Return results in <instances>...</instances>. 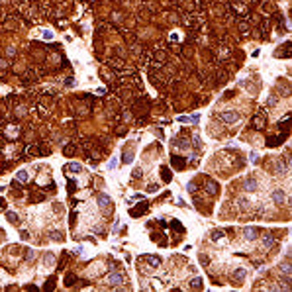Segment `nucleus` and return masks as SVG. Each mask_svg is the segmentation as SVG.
<instances>
[{
	"label": "nucleus",
	"mask_w": 292,
	"mask_h": 292,
	"mask_svg": "<svg viewBox=\"0 0 292 292\" xmlns=\"http://www.w3.org/2000/svg\"><path fill=\"white\" fill-rule=\"evenodd\" d=\"M222 237H224V231H220V229L212 231V241H218V239H222Z\"/></svg>",
	"instance_id": "nucleus-22"
},
{
	"label": "nucleus",
	"mask_w": 292,
	"mask_h": 292,
	"mask_svg": "<svg viewBox=\"0 0 292 292\" xmlns=\"http://www.w3.org/2000/svg\"><path fill=\"white\" fill-rule=\"evenodd\" d=\"M173 145H174V147H178V149H188L190 147V141H188V137H177V139L173 141Z\"/></svg>",
	"instance_id": "nucleus-3"
},
{
	"label": "nucleus",
	"mask_w": 292,
	"mask_h": 292,
	"mask_svg": "<svg viewBox=\"0 0 292 292\" xmlns=\"http://www.w3.org/2000/svg\"><path fill=\"white\" fill-rule=\"evenodd\" d=\"M192 286L194 288H200V286H202V278H198V277L192 278Z\"/></svg>",
	"instance_id": "nucleus-29"
},
{
	"label": "nucleus",
	"mask_w": 292,
	"mask_h": 292,
	"mask_svg": "<svg viewBox=\"0 0 292 292\" xmlns=\"http://www.w3.org/2000/svg\"><path fill=\"white\" fill-rule=\"evenodd\" d=\"M206 190H208V194L214 196L216 192H218V184H216L214 181H210V178H206Z\"/></svg>",
	"instance_id": "nucleus-9"
},
{
	"label": "nucleus",
	"mask_w": 292,
	"mask_h": 292,
	"mask_svg": "<svg viewBox=\"0 0 292 292\" xmlns=\"http://www.w3.org/2000/svg\"><path fill=\"white\" fill-rule=\"evenodd\" d=\"M43 261H45V265H53V263H55V257H53V253H47Z\"/></svg>",
	"instance_id": "nucleus-26"
},
{
	"label": "nucleus",
	"mask_w": 292,
	"mask_h": 292,
	"mask_svg": "<svg viewBox=\"0 0 292 292\" xmlns=\"http://www.w3.org/2000/svg\"><path fill=\"white\" fill-rule=\"evenodd\" d=\"M49 235H51L53 241H61V239H63V233H59V231H51Z\"/></svg>",
	"instance_id": "nucleus-25"
},
{
	"label": "nucleus",
	"mask_w": 292,
	"mask_h": 292,
	"mask_svg": "<svg viewBox=\"0 0 292 292\" xmlns=\"http://www.w3.org/2000/svg\"><path fill=\"white\" fill-rule=\"evenodd\" d=\"M6 218H8V222H10V224H20V216L14 214V212H8Z\"/></svg>",
	"instance_id": "nucleus-12"
},
{
	"label": "nucleus",
	"mask_w": 292,
	"mask_h": 292,
	"mask_svg": "<svg viewBox=\"0 0 292 292\" xmlns=\"http://www.w3.org/2000/svg\"><path fill=\"white\" fill-rule=\"evenodd\" d=\"M75 282V277H67V284H73Z\"/></svg>",
	"instance_id": "nucleus-42"
},
{
	"label": "nucleus",
	"mask_w": 292,
	"mask_h": 292,
	"mask_svg": "<svg viewBox=\"0 0 292 292\" xmlns=\"http://www.w3.org/2000/svg\"><path fill=\"white\" fill-rule=\"evenodd\" d=\"M33 257H35V253H33V251H28V253H26V259H33Z\"/></svg>",
	"instance_id": "nucleus-40"
},
{
	"label": "nucleus",
	"mask_w": 292,
	"mask_h": 292,
	"mask_svg": "<svg viewBox=\"0 0 292 292\" xmlns=\"http://www.w3.org/2000/svg\"><path fill=\"white\" fill-rule=\"evenodd\" d=\"M186 188H188L190 192H194V190H196V182H188V184H186Z\"/></svg>",
	"instance_id": "nucleus-35"
},
{
	"label": "nucleus",
	"mask_w": 292,
	"mask_h": 292,
	"mask_svg": "<svg viewBox=\"0 0 292 292\" xmlns=\"http://www.w3.org/2000/svg\"><path fill=\"white\" fill-rule=\"evenodd\" d=\"M108 63H110V67H114V69H120V67L124 65V61H122V59H118V57H114V59H110Z\"/></svg>",
	"instance_id": "nucleus-17"
},
{
	"label": "nucleus",
	"mask_w": 292,
	"mask_h": 292,
	"mask_svg": "<svg viewBox=\"0 0 292 292\" xmlns=\"http://www.w3.org/2000/svg\"><path fill=\"white\" fill-rule=\"evenodd\" d=\"M155 57H157L159 61H165V57H167V55H165V51H157V53H155Z\"/></svg>",
	"instance_id": "nucleus-31"
},
{
	"label": "nucleus",
	"mask_w": 292,
	"mask_h": 292,
	"mask_svg": "<svg viewBox=\"0 0 292 292\" xmlns=\"http://www.w3.org/2000/svg\"><path fill=\"white\" fill-rule=\"evenodd\" d=\"M274 171H277V174H284V165H282V161H274Z\"/></svg>",
	"instance_id": "nucleus-15"
},
{
	"label": "nucleus",
	"mask_w": 292,
	"mask_h": 292,
	"mask_svg": "<svg viewBox=\"0 0 292 292\" xmlns=\"http://www.w3.org/2000/svg\"><path fill=\"white\" fill-rule=\"evenodd\" d=\"M284 200H286V194H284V190H282V188H274V190H273V202H274V204H278V206H280Z\"/></svg>",
	"instance_id": "nucleus-2"
},
{
	"label": "nucleus",
	"mask_w": 292,
	"mask_h": 292,
	"mask_svg": "<svg viewBox=\"0 0 292 292\" xmlns=\"http://www.w3.org/2000/svg\"><path fill=\"white\" fill-rule=\"evenodd\" d=\"M108 282H110V284H122L124 282V274L122 273H112V274H108Z\"/></svg>",
	"instance_id": "nucleus-4"
},
{
	"label": "nucleus",
	"mask_w": 292,
	"mask_h": 292,
	"mask_svg": "<svg viewBox=\"0 0 292 292\" xmlns=\"http://www.w3.org/2000/svg\"><path fill=\"white\" fill-rule=\"evenodd\" d=\"M139 177H143V171H141V169H135V171H133V178H139Z\"/></svg>",
	"instance_id": "nucleus-32"
},
{
	"label": "nucleus",
	"mask_w": 292,
	"mask_h": 292,
	"mask_svg": "<svg viewBox=\"0 0 292 292\" xmlns=\"http://www.w3.org/2000/svg\"><path fill=\"white\" fill-rule=\"evenodd\" d=\"M220 120H222V122H226V124H235L237 120H239V114H237L235 110H226V112H222V114H220Z\"/></svg>",
	"instance_id": "nucleus-1"
},
{
	"label": "nucleus",
	"mask_w": 292,
	"mask_h": 292,
	"mask_svg": "<svg viewBox=\"0 0 292 292\" xmlns=\"http://www.w3.org/2000/svg\"><path fill=\"white\" fill-rule=\"evenodd\" d=\"M65 169L67 171H75V173H81V165H78V163H69Z\"/></svg>",
	"instance_id": "nucleus-20"
},
{
	"label": "nucleus",
	"mask_w": 292,
	"mask_h": 292,
	"mask_svg": "<svg viewBox=\"0 0 292 292\" xmlns=\"http://www.w3.org/2000/svg\"><path fill=\"white\" fill-rule=\"evenodd\" d=\"M245 274H247V270H245V269H237L235 273H233V278H235V280H243Z\"/></svg>",
	"instance_id": "nucleus-11"
},
{
	"label": "nucleus",
	"mask_w": 292,
	"mask_h": 292,
	"mask_svg": "<svg viewBox=\"0 0 292 292\" xmlns=\"http://www.w3.org/2000/svg\"><path fill=\"white\" fill-rule=\"evenodd\" d=\"M16 178H18L20 182H26L28 181V171H24V169L18 171V173H16Z\"/></svg>",
	"instance_id": "nucleus-16"
},
{
	"label": "nucleus",
	"mask_w": 292,
	"mask_h": 292,
	"mask_svg": "<svg viewBox=\"0 0 292 292\" xmlns=\"http://www.w3.org/2000/svg\"><path fill=\"white\" fill-rule=\"evenodd\" d=\"M173 165L177 167V169H182V167H184V161H181L178 157H173Z\"/></svg>",
	"instance_id": "nucleus-27"
},
{
	"label": "nucleus",
	"mask_w": 292,
	"mask_h": 292,
	"mask_svg": "<svg viewBox=\"0 0 292 292\" xmlns=\"http://www.w3.org/2000/svg\"><path fill=\"white\" fill-rule=\"evenodd\" d=\"M98 206L102 208V210H106L108 206H112V200H110V196H106V194H98Z\"/></svg>",
	"instance_id": "nucleus-5"
},
{
	"label": "nucleus",
	"mask_w": 292,
	"mask_h": 292,
	"mask_svg": "<svg viewBox=\"0 0 292 292\" xmlns=\"http://www.w3.org/2000/svg\"><path fill=\"white\" fill-rule=\"evenodd\" d=\"M280 270H284L286 274H290V265L286 263V265H280Z\"/></svg>",
	"instance_id": "nucleus-34"
},
{
	"label": "nucleus",
	"mask_w": 292,
	"mask_h": 292,
	"mask_svg": "<svg viewBox=\"0 0 292 292\" xmlns=\"http://www.w3.org/2000/svg\"><path fill=\"white\" fill-rule=\"evenodd\" d=\"M157 190H159V186H157V184H149V186H147V192H151V194L157 192Z\"/></svg>",
	"instance_id": "nucleus-30"
},
{
	"label": "nucleus",
	"mask_w": 292,
	"mask_h": 292,
	"mask_svg": "<svg viewBox=\"0 0 292 292\" xmlns=\"http://www.w3.org/2000/svg\"><path fill=\"white\" fill-rule=\"evenodd\" d=\"M133 161V151H124V157H122V163H126V165H130Z\"/></svg>",
	"instance_id": "nucleus-13"
},
{
	"label": "nucleus",
	"mask_w": 292,
	"mask_h": 292,
	"mask_svg": "<svg viewBox=\"0 0 292 292\" xmlns=\"http://www.w3.org/2000/svg\"><path fill=\"white\" fill-rule=\"evenodd\" d=\"M249 159H251V163H257V153H251V155H249Z\"/></svg>",
	"instance_id": "nucleus-41"
},
{
	"label": "nucleus",
	"mask_w": 292,
	"mask_h": 292,
	"mask_svg": "<svg viewBox=\"0 0 292 292\" xmlns=\"http://www.w3.org/2000/svg\"><path fill=\"white\" fill-rule=\"evenodd\" d=\"M243 233H245V239H257V233H259V229L257 227H245L243 229Z\"/></svg>",
	"instance_id": "nucleus-7"
},
{
	"label": "nucleus",
	"mask_w": 292,
	"mask_h": 292,
	"mask_svg": "<svg viewBox=\"0 0 292 292\" xmlns=\"http://www.w3.org/2000/svg\"><path fill=\"white\" fill-rule=\"evenodd\" d=\"M143 259L147 261V263H149V265H151V267H159V265H161V259H159V257H153V255H145Z\"/></svg>",
	"instance_id": "nucleus-10"
},
{
	"label": "nucleus",
	"mask_w": 292,
	"mask_h": 292,
	"mask_svg": "<svg viewBox=\"0 0 292 292\" xmlns=\"http://www.w3.org/2000/svg\"><path fill=\"white\" fill-rule=\"evenodd\" d=\"M43 39H53V33L51 32H43Z\"/></svg>",
	"instance_id": "nucleus-37"
},
{
	"label": "nucleus",
	"mask_w": 292,
	"mask_h": 292,
	"mask_svg": "<svg viewBox=\"0 0 292 292\" xmlns=\"http://www.w3.org/2000/svg\"><path fill=\"white\" fill-rule=\"evenodd\" d=\"M26 153H28V155H33V157H35V155H39V149H37L35 145H28V147H26Z\"/></svg>",
	"instance_id": "nucleus-19"
},
{
	"label": "nucleus",
	"mask_w": 292,
	"mask_h": 292,
	"mask_svg": "<svg viewBox=\"0 0 292 292\" xmlns=\"http://www.w3.org/2000/svg\"><path fill=\"white\" fill-rule=\"evenodd\" d=\"M20 237H22L24 241H28V239H30V233H28V231H22V233H20Z\"/></svg>",
	"instance_id": "nucleus-36"
},
{
	"label": "nucleus",
	"mask_w": 292,
	"mask_h": 292,
	"mask_svg": "<svg viewBox=\"0 0 292 292\" xmlns=\"http://www.w3.org/2000/svg\"><path fill=\"white\" fill-rule=\"evenodd\" d=\"M163 181H165V182H171V173H169V169H167V167H163Z\"/></svg>",
	"instance_id": "nucleus-24"
},
{
	"label": "nucleus",
	"mask_w": 292,
	"mask_h": 292,
	"mask_svg": "<svg viewBox=\"0 0 292 292\" xmlns=\"http://www.w3.org/2000/svg\"><path fill=\"white\" fill-rule=\"evenodd\" d=\"M247 206H249V202H247V200H243V198H241V200H239V208H241V210H245Z\"/></svg>",
	"instance_id": "nucleus-33"
},
{
	"label": "nucleus",
	"mask_w": 292,
	"mask_h": 292,
	"mask_svg": "<svg viewBox=\"0 0 292 292\" xmlns=\"http://www.w3.org/2000/svg\"><path fill=\"white\" fill-rule=\"evenodd\" d=\"M200 261H202V265H208V263H210V259H208V257H204V255H200Z\"/></svg>",
	"instance_id": "nucleus-39"
},
{
	"label": "nucleus",
	"mask_w": 292,
	"mask_h": 292,
	"mask_svg": "<svg viewBox=\"0 0 292 292\" xmlns=\"http://www.w3.org/2000/svg\"><path fill=\"white\" fill-rule=\"evenodd\" d=\"M243 188L247 190V192H255V190H257V181H255V178H247L245 184H243Z\"/></svg>",
	"instance_id": "nucleus-8"
},
{
	"label": "nucleus",
	"mask_w": 292,
	"mask_h": 292,
	"mask_svg": "<svg viewBox=\"0 0 292 292\" xmlns=\"http://www.w3.org/2000/svg\"><path fill=\"white\" fill-rule=\"evenodd\" d=\"M263 245H265V247H273L274 245L273 235H263Z\"/></svg>",
	"instance_id": "nucleus-14"
},
{
	"label": "nucleus",
	"mask_w": 292,
	"mask_h": 292,
	"mask_svg": "<svg viewBox=\"0 0 292 292\" xmlns=\"http://www.w3.org/2000/svg\"><path fill=\"white\" fill-rule=\"evenodd\" d=\"M218 81L220 82H226L227 81V73H226V71H220V73H218Z\"/></svg>",
	"instance_id": "nucleus-28"
},
{
	"label": "nucleus",
	"mask_w": 292,
	"mask_h": 292,
	"mask_svg": "<svg viewBox=\"0 0 292 292\" xmlns=\"http://www.w3.org/2000/svg\"><path fill=\"white\" fill-rule=\"evenodd\" d=\"M280 141H282V137H270V139L267 141V145H269V147H277V145H280Z\"/></svg>",
	"instance_id": "nucleus-18"
},
{
	"label": "nucleus",
	"mask_w": 292,
	"mask_h": 292,
	"mask_svg": "<svg viewBox=\"0 0 292 292\" xmlns=\"http://www.w3.org/2000/svg\"><path fill=\"white\" fill-rule=\"evenodd\" d=\"M6 131L10 133V135H18V133H20V128H18V126H8Z\"/></svg>",
	"instance_id": "nucleus-23"
},
{
	"label": "nucleus",
	"mask_w": 292,
	"mask_h": 292,
	"mask_svg": "<svg viewBox=\"0 0 292 292\" xmlns=\"http://www.w3.org/2000/svg\"><path fill=\"white\" fill-rule=\"evenodd\" d=\"M63 153H65V155H73V153H75V145L73 143H69V145H65V147H63Z\"/></svg>",
	"instance_id": "nucleus-21"
},
{
	"label": "nucleus",
	"mask_w": 292,
	"mask_h": 292,
	"mask_svg": "<svg viewBox=\"0 0 292 292\" xmlns=\"http://www.w3.org/2000/svg\"><path fill=\"white\" fill-rule=\"evenodd\" d=\"M253 128H255V130H263V128H265V116L263 114H257L255 118H253Z\"/></svg>",
	"instance_id": "nucleus-6"
},
{
	"label": "nucleus",
	"mask_w": 292,
	"mask_h": 292,
	"mask_svg": "<svg viewBox=\"0 0 292 292\" xmlns=\"http://www.w3.org/2000/svg\"><path fill=\"white\" fill-rule=\"evenodd\" d=\"M239 30H241V32H247V30H249V26H247V24H243V22H241V24H239Z\"/></svg>",
	"instance_id": "nucleus-38"
}]
</instances>
